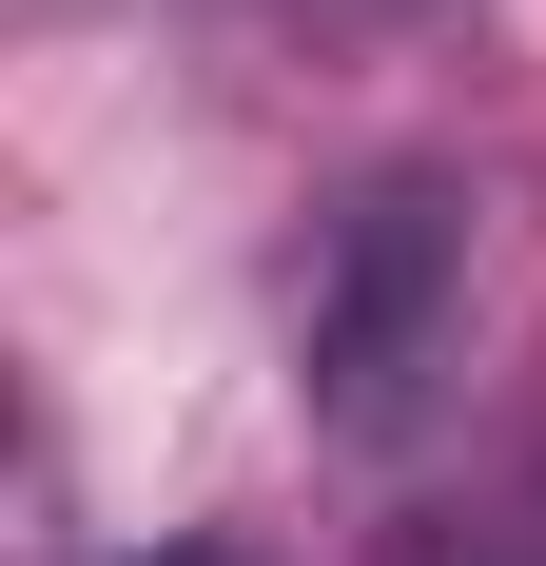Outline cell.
Here are the masks:
<instances>
[{
	"instance_id": "cell-3",
	"label": "cell",
	"mask_w": 546,
	"mask_h": 566,
	"mask_svg": "<svg viewBox=\"0 0 546 566\" xmlns=\"http://www.w3.org/2000/svg\"><path fill=\"white\" fill-rule=\"evenodd\" d=\"M254 20H273V40H430L449 0H254Z\"/></svg>"
},
{
	"instance_id": "cell-4",
	"label": "cell",
	"mask_w": 546,
	"mask_h": 566,
	"mask_svg": "<svg viewBox=\"0 0 546 566\" xmlns=\"http://www.w3.org/2000/svg\"><path fill=\"white\" fill-rule=\"evenodd\" d=\"M157 566H273V547H234V527H196V547H157Z\"/></svg>"
},
{
	"instance_id": "cell-1",
	"label": "cell",
	"mask_w": 546,
	"mask_h": 566,
	"mask_svg": "<svg viewBox=\"0 0 546 566\" xmlns=\"http://www.w3.org/2000/svg\"><path fill=\"white\" fill-rule=\"evenodd\" d=\"M469 333V176H351L313 216V274H293V371H313L332 430H410Z\"/></svg>"
},
{
	"instance_id": "cell-2",
	"label": "cell",
	"mask_w": 546,
	"mask_h": 566,
	"mask_svg": "<svg viewBox=\"0 0 546 566\" xmlns=\"http://www.w3.org/2000/svg\"><path fill=\"white\" fill-rule=\"evenodd\" d=\"M390 566H546V489H507V509H449V527H410Z\"/></svg>"
}]
</instances>
